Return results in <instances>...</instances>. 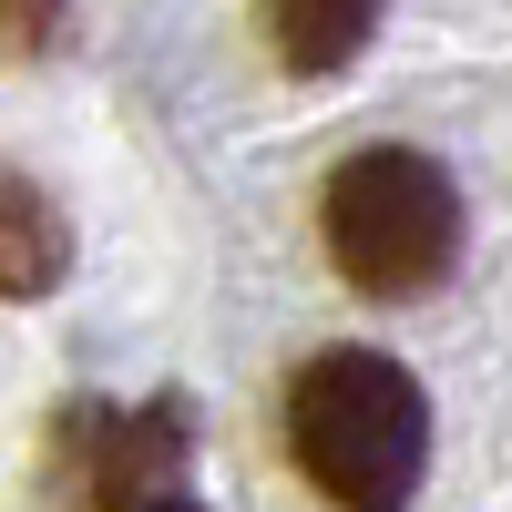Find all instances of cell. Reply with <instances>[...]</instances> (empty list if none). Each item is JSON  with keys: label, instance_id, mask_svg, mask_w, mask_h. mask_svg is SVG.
Returning <instances> with one entry per match:
<instances>
[{"label": "cell", "instance_id": "cell-2", "mask_svg": "<svg viewBox=\"0 0 512 512\" xmlns=\"http://www.w3.org/2000/svg\"><path fill=\"white\" fill-rule=\"evenodd\" d=\"M318 226L359 297H431L461 267V185L420 144H359L328 175Z\"/></svg>", "mask_w": 512, "mask_h": 512}, {"label": "cell", "instance_id": "cell-5", "mask_svg": "<svg viewBox=\"0 0 512 512\" xmlns=\"http://www.w3.org/2000/svg\"><path fill=\"white\" fill-rule=\"evenodd\" d=\"M379 11H390V0H267V41H277L287 72L318 82V72H349L369 52Z\"/></svg>", "mask_w": 512, "mask_h": 512}, {"label": "cell", "instance_id": "cell-6", "mask_svg": "<svg viewBox=\"0 0 512 512\" xmlns=\"http://www.w3.org/2000/svg\"><path fill=\"white\" fill-rule=\"evenodd\" d=\"M72 41V0H0V52L11 62H52Z\"/></svg>", "mask_w": 512, "mask_h": 512}, {"label": "cell", "instance_id": "cell-4", "mask_svg": "<svg viewBox=\"0 0 512 512\" xmlns=\"http://www.w3.org/2000/svg\"><path fill=\"white\" fill-rule=\"evenodd\" d=\"M72 277V216L21 164H0V297H52Z\"/></svg>", "mask_w": 512, "mask_h": 512}, {"label": "cell", "instance_id": "cell-1", "mask_svg": "<svg viewBox=\"0 0 512 512\" xmlns=\"http://www.w3.org/2000/svg\"><path fill=\"white\" fill-rule=\"evenodd\" d=\"M287 451L338 512H400L431 472V400L390 349H318L287 379Z\"/></svg>", "mask_w": 512, "mask_h": 512}, {"label": "cell", "instance_id": "cell-3", "mask_svg": "<svg viewBox=\"0 0 512 512\" xmlns=\"http://www.w3.org/2000/svg\"><path fill=\"white\" fill-rule=\"evenodd\" d=\"M52 512H205L195 492V410L164 400H62L41 441Z\"/></svg>", "mask_w": 512, "mask_h": 512}]
</instances>
